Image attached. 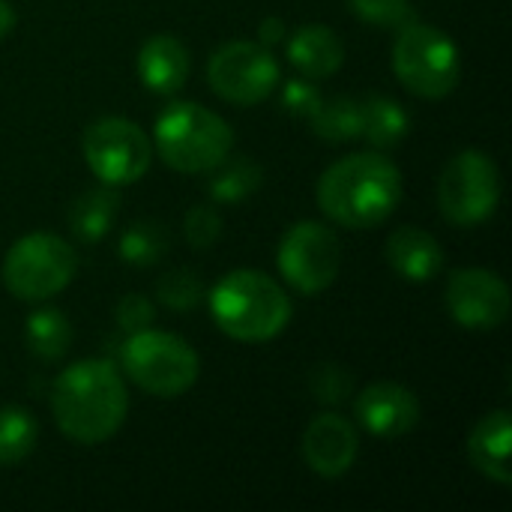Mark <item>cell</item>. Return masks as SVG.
I'll return each mask as SVG.
<instances>
[{"label":"cell","mask_w":512,"mask_h":512,"mask_svg":"<svg viewBox=\"0 0 512 512\" xmlns=\"http://www.w3.org/2000/svg\"><path fill=\"white\" fill-rule=\"evenodd\" d=\"M315 195L330 222L351 231L378 228L402 201V174L384 153H354L321 174Z\"/></svg>","instance_id":"6da1fadb"},{"label":"cell","mask_w":512,"mask_h":512,"mask_svg":"<svg viewBox=\"0 0 512 512\" xmlns=\"http://www.w3.org/2000/svg\"><path fill=\"white\" fill-rule=\"evenodd\" d=\"M129 393L105 360H81L63 369L51 390V414L66 438L84 447L108 441L126 420Z\"/></svg>","instance_id":"7a4b0ae2"},{"label":"cell","mask_w":512,"mask_h":512,"mask_svg":"<svg viewBox=\"0 0 512 512\" xmlns=\"http://www.w3.org/2000/svg\"><path fill=\"white\" fill-rule=\"evenodd\" d=\"M216 327L237 342H270L291 321V300L282 285L261 270H234L210 294Z\"/></svg>","instance_id":"3957f363"},{"label":"cell","mask_w":512,"mask_h":512,"mask_svg":"<svg viewBox=\"0 0 512 512\" xmlns=\"http://www.w3.org/2000/svg\"><path fill=\"white\" fill-rule=\"evenodd\" d=\"M153 144L162 162L180 174H207L231 156L234 132L210 108L195 102H171L153 129Z\"/></svg>","instance_id":"277c9868"},{"label":"cell","mask_w":512,"mask_h":512,"mask_svg":"<svg viewBox=\"0 0 512 512\" xmlns=\"http://www.w3.org/2000/svg\"><path fill=\"white\" fill-rule=\"evenodd\" d=\"M120 363L129 381L156 399H177L189 393L201 375L195 348L186 339L153 327L129 333Z\"/></svg>","instance_id":"5b68a950"},{"label":"cell","mask_w":512,"mask_h":512,"mask_svg":"<svg viewBox=\"0 0 512 512\" xmlns=\"http://www.w3.org/2000/svg\"><path fill=\"white\" fill-rule=\"evenodd\" d=\"M393 72L420 99H444L462 78L456 42L432 24H408L393 42Z\"/></svg>","instance_id":"8992f818"},{"label":"cell","mask_w":512,"mask_h":512,"mask_svg":"<svg viewBox=\"0 0 512 512\" xmlns=\"http://www.w3.org/2000/svg\"><path fill=\"white\" fill-rule=\"evenodd\" d=\"M78 270L75 249L57 234H27L3 258V285L24 303H42L60 294Z\"/></svg>","instance_id":"52a82bcc"},{"label":"cell","mask_w":512,"mask_h":512,"mask_svg":"<svg viewBox=\"0 0 512 512\" xmlns=\"http://www.w3.org/2000/svg\"><path fill=\"white\" fill-rule=\"evenodd\" d=\"M501 201V174L489 153H456L438 180V207L456 228H477L492 219Z\"/></svg>","instance_id":"ba28073f"},{"label":"cell","mask_w":512,"mask_h":512,"mask_svg":"<svg viewBox=\"0 0 512 512\" xmlns=\"http://www.w3.org/2000/svg\"><path fill=\"white\" fill-rule=\"evenodd\" d=\"M81 153L105 186L138 183L153 162L147 132L126 117H102L90 123L81 138Z\"/></svg>","instance_id":"9c48e42d"},{"label":"cell","mask_w":512,"mask_h":512,"mask_svg":"<svg viewBox=\"0 0 512 512\" xmlns=\"http://www.w3.org/2000/svg\"><path fill=\"white\" fill-rule=\"evenodd\" d=\"M207 81L219 99L246 108L273 96L279 84V63L267 45L237 39L213 51L207 63Z\"/></svg>","instance_id":"30bf717a"},{"label":"cell","mask_w":512,"mask_h":512,"mask_svg":"<svg viewBox=\"0 0 512 512\" xmlns=\"http://www.w3.org/2000/svg\"><path fill=\"white\" fill-rule=\"evenodd\" d=\"M279 273L300 294H321L342 270V246L333 228L321 222H297L279 243Z\"/></svg>","instance_id":"8fae6325"},{"label":"cell","mask_w":512,"mask_h":512,"mask_svg":"<svg viewBox=\"0 0 512 512\" xmlns=\"http://www.w3.org/2000/svg\"><path fill=\"white\" fill-rule=\"evenodd\" d=\"M510 288L486 267L456 270L447 282V309L465 330H495L510 318Z\"/></svg>","instance_id":"7c38bea8"},{"label":"cell","mask_w":512,"mask_h":512,"mask_svg":"<svg viewBox=\"0 0 512 512\" xmlns=\"http://www.w3.org/2000/svg\"><path fill=\"white\" fill-rule=\"evenodd\" d=\"M357 423L384 441H396L402 435H408L411 429H417L420 423V402L417 396L396 381H378L369 384L360 396H357Z\"/></svg>","instance_id":"4fadbf2b"},{"label":"cell","mask_w":512,"mask_h":512,"mask_svg":"<svg viewBox=\"0 0 512 512\" xmlns=\"http://www.w3.org/2000/svg\"><path fill=\"white\" fill-rule=\"evenodd\" d=\"M360 453V435L342 414H318L303 432V459L312 474L336 480L351 471Z\"/></svg>","instance_id":"5bb4252c"},{"label":"cell","mask_w":512,"mask_h":512,"mask_svg":"<svg viewBox=\"0 0 512 512\" xmlns=\"http://www.w3.org/2000/svg\"><path fill=\"white\" fill-rule=\"evenodd\" d=\"M189 69H192L189 51L171 33L150 36L138 51V78L144 81L147 90H153L159 96L177 93L186 84Z\"/></svg>","instance_id":"9a60e30c"},{"label":"cell","mask_w":512,"mask_h":512,"mask_svg":"<svg viewBox=\"0 0 512 512\" xmlns=\"http://www.w3.org/2000/svg\"><path fill=\"white\" fill-rule=\"evenodd\" d=\"M510 450H512V420L510 411H492L486 414L471 438H468V459L471 465L489 477L498 486H510L512 483V465H510Z\"/></svg>","instance_id":"2e32d148"},{"label":"cell","mask_w":512,"mask_h":512,"mask_svg":"<svg viewBox=\"0 0 512 512\" xmlns=\"http://www.w3.org/2000/svg\"><path fill=\"white\" fill-rule=\"evenodd\" d=\"M387 264L408 282H432L444 267V249L429 231L405 225L387 240Z\"/></svg>","instance_id":"e0dca14e"},{"label":"cell","mask_w":512,"mask_h":512,"mask_svg":"<svg viewBox=\"0 0 512 512\" xmlns=\"http://www.w3.org/2000/svg\"><path fill=\"white\" fill-rule=\"evenodd\" d=\"M288 60L303 78L321 81V78L336 75L339 66L345 63V45L336 36V30H330L324 24H306L291 33Z\"/></svg>","instance_id":"ac0fdd59"},{"label":"cell","mask_w":512,"mask_h":512,"mask_svg":"<svg viewBox=\"0 0 512 512\" xmlns=\"http://www.w3.org/2000/svg\"><path fill=\"white\" fill-rule=\"evenodd\" d=\"M117 210H120V198H117L114 186L90 189V192L75 198V204L69 210V228L78 240L96 243L111 231Z\"/></svg>","instance_id":"d6986e66"},{"label":"cell","mask_w":512,"mask_h":512,"mask_svg":"<svg viewBox=\"0 0 512 512\" xmlns=\"http://www.w3.org/2000/svg\"><path fill=\"white\" fill-rule=\"evenodd\" d=\"M411 129L408 111L390 99V96H369L363 99V135L372 147L378 150H390L396 147Z\"/></svg>","instance_id":"ffe728a7"},{"label":"cell","mask_w":512,"mask_h":512,"mask_svg":"<svg viewBox=\"0 0 512 512\" xmlns=\"http://www.w3.org/2000/svg\"><path fill=\"white\" fill-rule=\"evenodd\" d=\"M261 165L249 156H225L210 177V198L216 204H240L261 186Z\"/></svg>","instance_id":"44dd1931"},{"label":"cell","mask_w":512,"mask_h":512,"mask_svg":"<svg viewBox=\"0 0 512 512\" xmlns=\"http://www.w3.org/2000/svg\"><path fill=\"white\" fill-rule=\"evenodd\" d=\"M312 129L324 141H354L363 135V99L336 96L324 99L318 111L309 117Z\"/></svg>","instance_id":"7402d4cb"},{"label":"cell","mask_w":512,"mask_h":512,"mask_svg":"<svg viewBox=\"0 0 512 512\" xmlns=\"http://www.w3.org/2000/svg\"><path fill=\"white\" fill-rule=\"evenodd\" d=\"M27 336V348L42 357V360H57L69 351L72 342V324L66 321V315L60 309H36L27 318L24 327Z\"/></svg>","instance_id":"603a6c76"},{"label":"cell","mask_w":512,"mask_h":512,"mask_svg":"<svg viewBox=\"0 0 512 512\" xmlns=\"http://www.w3.org/2000/svg\"><path fill=\"white\" fill-rule=\"evenodd\" d=\"M36 420L15 405L0 408V468L24 462L36 447Z\"/></svg>","instance_id":"cb8c5ba5"},{"label":"cell","mask_w":512,"mask_h":512,"mask_svg":"<svg viewBox=\"0 0 512 512\" xmlns=\"http://www.w3.org/2000/svg\"><path fill=\"white\" fill-rule=\"evenodd\" d=\"M165 249H168V237L159 222H147V219L132 222L120 237V258L132 267L159 264Z\"/></svg>","instance_id":"d4e9b609"},{"label":"cell","mask_w":512,"mask_h":512,"mask_svg":"<svg viewBox=\"0 0 512 512\" xmlns=\"http://www.w3.org/2000/svg\"><path fill=\"white\" fill-rule=\"evenodd\" d=\"M156 297L171 312H192L204 300V282L195 276V270H171L159 279Z\"/></svg>","instance_id":"484cf974"},{"label":"cell","mask_w":512,"mask_h":512,"mask_svg":"<svg viewBox=\"0 0 512 512\" xmlns=\"http://www.w3.org/2000/svg\"><path fill=\"white\" fill-rule=\"evenodd\" d=\"M309 390L318 402L324 405H339L351 396L354 390V378L345 372V366H336V363H321L312 369L309 375Z\"/></svg>","instance_id":"4316f807"},{"label":"cell","mask_w":512,"mask_h":512,"mask_svg":"<svg viewBox=\"0 0 512 512\" xmlns=\"http://www.w3.org/2000/svg\"><path fill=\"white\" fill-rule=\"evenodd\" d=\"M183 231H186V240H189L192 249H210V246L222 237V219H219L216 207H210V204H195V207L186 213Z\"/></svg>","instance_id":"83f0119b"},{"label":"cell","mask_w":512,"mask_h":512,"mask_svg":"<svg viewBox=\"0 0 512 512\" xmlns=\"http://www.w3.org/2000/svg\"><path fill=\"white\" fill-rule=\"evenodd\" d=\"M348 3L357 18L381 27L405 24L411 18V0H348Z\"/></svg>","instance_id":"f1b7e54d"},{"label":"cell","mask_w":512,"mask_h":512,"mask_svg":"<svg viewBox=\"0 0 512 512\" xmlns=\"http://www.w3.org/2000/svg\"><path fill=\"white\" fill-rule=\"evenodd\" d=\"M324 102L321 90L309 81V78H294L282 87V105L288 114H297V117H312L318 111V105Z\"/></svg>","instance_id":"f546056e"},{"label":"cell","mask_w":512,"mask_h":512,"mask_svg":"<svg viewBox=\"0 0 512 512\" xmlns=\"http://www.w3.org/2000/svg\"><path fill=\"white\" fill-rule=\"evenodd\" d=\"M156 318V306L144 297V294H126L120 303H117V324L126 330V333H138V330H147Z\"/></svg>","instance_id":"4dcf8cb0"},{"label":"cell","mask_w":512,"mask_h":512,"mask_svg":"<svg viewBox=\"0 0 512 512\" xmlns=\"http://www.w3.org/2000/svg\"><path fill=\"white\" fill-rule=\"evenodd\" d=\"M258 36H261V45H276L285 36V21L282 18H264L258 27Z\"/></svg>","instance_id":"1f68e13d"},{"label":"cell","mask_w":512,"mask_h":512,"mask_svg":"<svg viewBox=\"0 0 512 512\" xmlns=\"http://www.w3.org/2000/svg\"><path fill=\"white\" fill-rule=\"evenodd\" d=\"M15 27V9L9 0H0V39H6Z\"/></svg>","instance_id":"d6a6232c"}]
</instances>
